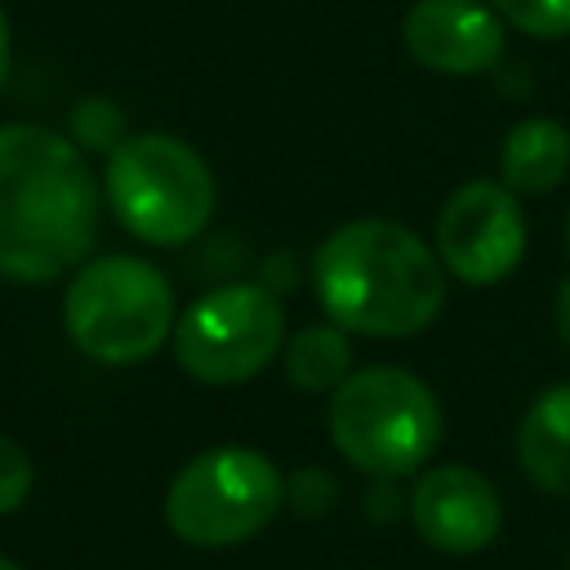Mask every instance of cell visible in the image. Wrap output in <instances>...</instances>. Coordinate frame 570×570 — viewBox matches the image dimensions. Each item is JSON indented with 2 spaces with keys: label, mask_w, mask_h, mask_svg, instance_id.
Listing matches in <instances>:
<instances>
[{
  "label": "cell",
  "mask_w": 570,
  "mask_h": 570,
  "mask_svg": "<svg viewBox=\"0 0 570 570\" xmlns=\"http://www.w3.org/2000/svg\"><path fill=\"white\" fill-rule=\"evenodd\" d=\"M98 227L85 151L49 125H0V276L40 285L76 267Z\"/></svg>",
  "instance_id": "1"
},
{
  "label": "cell",
  "mask_w": 570,
  "mask_h": 570,
  "mask_svg": "<svg viewBox=\"0 0 570 570\" xmlns=\"http://www.w3.org/2000/svg\"><path fill=\"white\" fill-rule=\"evenodd\" d=\"M566 245H570V214H566Z\"/></svg>",
  "instance_id": "19"
},
{
  "label": "cell",
  "mask_w": 570,
  "mask_h": 570,
  "mask_svg": "<svg viewBox=\"0 0 570 570\" xmlns=\"http://www.w3.org/2000/svg\"><path fill=\"white\" fill-rule=\"evenodd\" d=\"M276 463L249 445H214L187 459L165 490V521L191 548H232L254 539L281 508Z\"/></svg>",
  "instance_id": "6"
},
{
  "label": "cell",
  "mask_w": 570,
  "mask_h": 570,
  "mask_svg": "<svg viewBox=\"0 0 570 570\" xmlns=\"http://www.w3.org/2000/svg\"><path fill=\"white\" fill-rule=\"evenodd\" d=\"M525 254V214L517 191L490 178L463 183L436 214V258L463 285L503 281Z\"/></svg>",
  "instance_id": "8"
},
{
  "label": "cell",
  "mask_w": 570,
  "mask_h": 570,
  "mask_svg": "<svg viewBox=\"0 0 570 570\" xmlns=\"http://www.w3.org/2000/svg\"><path fill=\"white\" fill-rule=\"evenodd\" d=\"M285 312L267 285H218L174 321V356L196 383H249L281 352Z\"/></svg>",
  "instance_id": "7"
},
{
  "label": "cell",
  "mask_w": 570,
  "mask_h": 570,
  "mask_svg": "<svg viewBox=\"0 0 570 570\" xmlns=\"http://www.w3.org/2000/svg\"><path fill=\"white\" fill-rule=\"evenodd\" d=\"M67 338L102 365L147 361L174 330V289L147 258L107 254L85 263L62 294Z\"/></svg>",
  "instance_id": "4"
},
{
  "label": "cell",
  "mask_w": 570,
  "mask_h": 570,
  "mask_svg": "<svg viewBox=\"0 0 570 570\" xmlns=\"http://www.w3.org/2000/svg\"><path fill=\"white\" fill-rule=\"evenodd\" d=\"M312 289L334 325L370 338H410L445 303V267L428 240L392 218H352L312 254Z\"/></svg>",
  "instance_id": "2"
},
{
  "label": "cell",
  "mask_w": 570,
  "mask_h": 570,
  "mask_svg": "<svg viewBox=\"0 0 570 570\" xmlns=\"http://www.w3.org/2000/svg\"><path fill=\"white\" fill-rule=\"evenodd\" d=\"M9 58H13V36H9V18H4V9H0V85H4V76H9Z\"/></svg>",
  "instance_id": "17"
},
{
  "label": "cell",
  "mask_w": 570,
  "mask_h": 570,
  "mask_svg": "<svg viewBox=\"0 0 570 570\" xmlns=\"http://www.w3.org/2000/svg\"><path fill=\"white\" fill-rule=\"evenodd\" d=\"M214 174L196 147L169 134H134L111 147L107 200L147 245H183L214 214Z\"/></svg>",
  "instance_id": "5"
},
{
  "label": "cell",
  "mask_w": 570,
  "mask_h": 570,
  "mask_svg": "<svg viewBox=\"0 0 570 570\" xmlns=\"http://www.w3.org/2000/svg\"><path fill=\"white\" fill-rule=\"evenodd\" d=\"M517 463L539 490L570 494V383L530 401L517 428Z\"/></svg>",
  "instance_id": "11"
},
{
  "label": "cell",
  "mask_w": 570,
  "mask_h": 570,
  "mask_svg": "<svg viewBox=\"0 0 570 570\" xmlns=\"http://www.w3.org/2000/svg\"><path fill=\"white\" fill-rule=\"evenodd\" d=\"M330 441L365 476H410L441 441V405L432 387L401 365L352 370L330 392Z\"/></svg>",
  "instance_id": "3"
},
{
  "label": "cell",
  "mask_w": 570,
  "mask_h": 570,
  "mask_svg": "<svg viewBox=\"0 0 570 570\" xmlns=\"http://www.w3.org/2000/svg\"><path fill=\"white\" fill-rule=\"evenodd\" d=\"M401 40L414 62L445 76H476L503 58V18L481 0H414L401 18Z\"/></svg>",
  "instance_id": "10"
},
{
  "label": "cell",
  "mask_w": 570,
  "mask_h": 570,
  "mask_svg": "<svg viewBox=\"0 0 570 570\" xmlns=\"http://www.w3.org/2000/svg\"><path fill=\"white\" fill-rule=\"evenodd\" d=\"M285 374L303 392H334L352 374V343L343 325H307L285 343Z\"/></svg>",
  "instance_id": "13"
},
{
  "label": "cell",
  "mask_w": 570,
  "mask_h": 570,
  "mask_svg": "<svg viewBox=\"0 0 570 570\" xmlns=\"http://www.w3.org/2000/svg\"><path fill=\"white\" fill-rule=\"evenodd\" d=\"M552 321H557V334L561 343L570 347V276L557 285V303H552Z\"/></svg>",
  "instance_id": "16"
},
{
  "label": "cell",
  "mask_w": 570,
  "mask_h": 570,
  "mask_svg": "<svg viewBox=\"0 0 570 570\" xmlns=\"http://www.w3.org/2000/svg\"><path fill=\"white\" fill-rule=\"evenodd\" d=\"M503 22H512L525 36L557 40L570 36V0H490Z\"/></svg>",
  "instance_id": "14"
},
{
  "label": "cell",
  "mask_w": 570,
  "mask_h": 570,
  "mask_svg": "<svg viewBox=\"0 0 570 570\" xmlns=\"http://www.w3.org/2000/svg\"><path fill=\"white\" fill-rule=\"evenodd\" d=\"M570 169V134L552 116H530L508 129L499 151V178L517 196H548Z\"/></svg>",
  "instance_id": "12"
},
{
  "label": "cell",
  "mask_w": 570,
  "mask_h": 570,
  "mask_svg": "<svg viewBox=\"0 0 570 570\" xmlns=\"http://www.w3.org/2000/svg\"><path fill=\"white\" fill-rule=\"evenodd\" d=\"M0 570H22L18 561H9V557H0Z\"/></svg>",
  "instance_id": "18"
},
{
  "label": "cell",
  "mask_w": 570,
  "mask_h": 570,
  "mask_svg": "<svg viewBox=\"0 0 570 570\" xmlns=\"http://www.w3.org/2000/svg\"><path fill=\"white\" fill-rule=\"evenodd\" d=\"M31 481H36V468H31L27 450L13 436H0V517L18 512L27 503Z\"/></svg>",
  "instance_id": "15"
},
{
  "label": "cell",
  "mask_w": 570,
  "mask_h": 570,
  "mask_svg": "<svg viewBox=\"0 0 570 570\" xmlns=\"http://www.w3.org/2000/svg\"><path fill=\"white\" fill-rule=\"evenodd\" d=\"M410 521L423 534V543H432L436 552L472 557L485 543H494L499 521H503V503L476 468L445 463V468H432L414 481Z\"/></svg>",
  "instance_id": "9"
}]
</instances>
